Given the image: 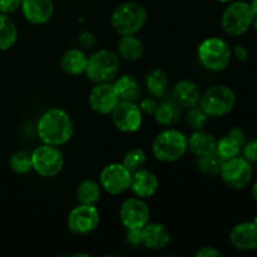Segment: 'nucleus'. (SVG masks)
<instances>
[{
    "mask_svg": "<svg viewBox=\"0 0 257 257\" xmlns=\"http://www.w3.org/2000/svg\"><path fill=\"white\" fill-rule=\"evenodd\" d=\"M37 132L43 143L60 147L72 140L74 135V123L65 109L58 107L49 108L40 115Z\"/></svg>",
    "mask_w": 257,
    "mask_h": 257,
    "instance_id": "1",
    "label": "nucleus"
},
{
    "mask_svg": "<svg viewBox=\"0 0 257 257\" xmlns=\"http://www.w3.org/2000/svg\"><path fill=\"white\" fill-rule=\"evenodd\" d=\"M187 151V136L175 128H167L160 132L152 142V155L160 162H176L181 160Z\"/></svg>",
    "mask_w": 257,
    "mask_h": 257,
    "instance_id": "2",
    "label": "nucleus"
},
{
    "mask_svg": "<svg viewBox=\"0 0 257 257\" xmlns=\"http://www.w3.org/2000/svg\"><path fill=\"white\" fill-rule=\"evenodd\" d=\"M147 10L136 2L118 5L110 15V25L119 35L137 34L147 23Z\"/></svg>",
    "mask_w": 257,
    "mask_h": 257,
    "instance_id": "3",
    "label": "nucleus"
},
{
    "mask_svg": "<svg viewBox=\"0 0 257 257\" xmlns=\"http://www.w3.org/2000/svg\"><path fill=\"white\" fill-rule=\"evenodd\" d=\"M198 60L211 72L225 70L231 63L232 50L227 42L217 37L206 38L198 45Z\"/></svg>",
    "mask_w": 257,
    "mask_h": 257,
    "instance_id": "4",
    "label": "nucleus"
},
{
    "mask_svg": "<svg viewBox=\"0 0 257 257\" xmlns=\"http://www.w3.org/2000/svg\"><path fill=\"white\" fill-rule=\"evenodd\" d=\"M120 62L118 54L109 49H99L88 58L84 74L93 83L112 82L119 72Z\"/></svg>",
    "mask_w": 257,
    "mask_h": 257,
    "instance_id": "5",
    "label": "nucleus"
},
{
    "mask_svg": "<svg viewBox=\"0 0 257 257\" xmlns=\"http://www.w3.org/2000/svg\"><path fill=\"white\" fill-rule=\"evenodd\" d=\"M236 94L230 87L223 84L212 85L201 94L198 105L208 117H223L235 108Z\"/></svg>",
    "mask_w": 257,
    "mask_h": 257,
    "instance_id": "6",
    "label": "nucleus"
},
{
    "mask_svg": "<svg viewBox=\"0 0 257 257\" xmlns=\"http://www.w3.org/2000/svg\"><path fill=\"white\" fill-rule=\"evenodd\" d=\"M255 18L248 3L231 2V4L222 13L221 27L227 35L240 37L252 27Z\"/></svg>",
    "mask_w": 257,
    "mask_h": 257,
    "instance_id": "7",
    "label": "nucleus"
},
{
    "mask_svg": "<svg viewBox=\"0 0 257 257\" xmlns=\"http://www.w3.org/2000/svg\"><path fill=\"white\" fill-rule=\"evenodd\" d=\"M33 171L44 178L55 177L64 167V156L59 147L43 143L32 152Z\"/></svg>",
    "mask_w": 257,
    "mask_h": 257,
    "instance_id": "8",
    "label": "nucleus"
},
{
    "mask_svg": "<svg viewBox=\"0 0 257 257\" xmlns=\"http://www.w3.org/2000/svg\"><path fill=\"white\" fill-rule=\"evenodd\" d=\"M252 166L243 157L230 158L225 161L218 175L227 187L232 190H243L252 180Z\"/></svg>",
    "mask_w": 257,
    "mask_h": 257,
    "instance_id": "9",
    "label": "nucleus"
},
{
    "mask_svg": "<svg viewBox=\"0 0 257 257\" xmlns=\"http://www.w3.org/2000/svg\"><path fill=\"white\" fill-rule=\"evenodd\" d=\"M100 215L94 205L79 203L69 212L67 218L68 228L74 235H88L99 226Z\"/></svg>",
    "mask_w": 257,
    "mask_h": 257,
    "instance_id": "10",
    "label": "nucleus"
},
{
    "mask_svg": "<svg viewBox=\"0 0 257 257\" xmlns=\"http://www.w3.org/2000/svg\"><path fill=\"white\" fill-rule=\"evenodd\" d=\"M132 172L123 163H110L99 173V185L109 195H122L130 190Z\"/></svg>",
    "mask_w": 257,
    "mask_h": 257,
    "instance_id": "11",
    "label": "nucleus"
},
{
    "mask_svg": "<svg viewBox=\"0 0 257 257\" xmlns=\"http://www.w3.org/2000/svg\"><path fill=\"white\" fill-rule=\"evenodd\" d=\"M151 218V211L141 197H131L123 201L119 208V220L125 228H143Z\"/></svg>",
    "mask_w": 257,
    "mask_h": 257,
    "instance_id": "12",
    "label": "nucleus"
},
{
    "mask_svg": "<svg viewBox=\"0 0 257 257\" xmlns=\"http://www.w3.org/2000/svg\"><path fill=\"white\" fill-rule=\"evenodd\" d=\"M110 115L114 127L123 133L137 132L143 122V114L136 102L120 100Z\"/></svg>",
    "mask_w": 257,
    "mask_h": 257,
    "instance_id": "13",
    "label": "nucleus"
},
{
    "mask_svg": "<svg viewBox=\"0 0 257 257\" xmlns=\"http://www.w3.org/2000/svg\"><path fill=\"white\" fill-rule=\"evenodd\" d=\"M90 108L98 114H110L118 103L120 102L119 95L112 82L95 83L88 97Z\"/></svg>",
    "mask_w": 257,
    "mask_h": 257,
    "instance_id": "14",
    "label": "nucleus"
},
{
    "mask_svg": "<svg viewBox=\"0 0 257 257\" xmlns=\"http://www.w3.org/2000/svg\"><path fill=\"white\" fill-rule=\"evenodd\" d=\"M230 242L236 250L253 251L257 248V218L233 226L230 232Z\"/></svg>",
    "mask_w": 257,
    "mask_h": 257,
    "instance_id": "15",
    "label": "nucleus"
},
{
    "mask_svg": "<svg viewBox=\"0 0 257 257\" xmlns=\"http://www.w3.org/2000/svg\"><path fill=\"white\" fill-rule=\"evenodd\" d=\"M20 9L25 20L34 25H43L52 19L54 3L53 0H22Z\"/></svg>",
    "mask_w": 257,
    "mask_h": 257,
    "instance_id": "16",
    "label": "nucleus"
},
{
    "mask_svg": "<svg viewBox=\"0 0 257 257\" xmlns=\"http://www.w3.org/2000/svg\"><path fill=\"white\" fill-rule=\"evenodd\" d=\"M200 87L193 80L181 79L171 89V98L183 109H188L198 105L201 99Z\"/></svg>",
    "mask_w": 257,
    "mask_h": 257,
    "instance_id": "17",
    "label": "nucleus"
},
{
    "mask_svg": "<svg viewBox=\"0 0 257 257\" xmlns=\"http://www.w3.org/2000/svg\"><path fill=\"white\" fill-rule=\"evenodd\" d=\"M170 230L167 226L158 222H148L142 228V246L152 251H160L171 242Z\"/></svg>",
    "mask_w": 257,
    "mask_h": 257,
    "instance_id": "18",
    "label": "nucleus"
},
{
    "mask_svg": "<svg viewBox=\"0 0 257 257\" xmlns=\"http://www.w3.org/2000/svg\"><path fill=\"white\" fill-rule=\"evenodd\" d=\"M158 187H160V182H158L157 176L152 171L142 168L132 173L130 188L137 197L143 198V200L152 197L158 191Z\"/></svg>",
    "mask_w": 257,
    "mask_h": 257,
    "instance_id": "19",
    "label": "nucleus"
},
{
    "mask_svg": "<svg viewBox=\"0 0 257 257\" xmlns=\"http://www.w3.org/2000/svg\"><path fill=\"white\" fill-rule=\"evenodd\" d=\"M246 143L245 133L240 128H231L227 135L217 141V147L216 153L222 158L223 161H227L230 158L236 157L240 155L243 145Z\"/></svg>",
    "mask_w": 257,
    "mask_h": 257,
    "instance_id": "20",
    "label": "nucleus"
},
{
    "mask_svg": "<svg viewBox=\"0 0 257 257\" xmlns=\"http://www.w3.org/2000/svg\"><path fill=\"white\" fill-rule=\"evenodd\" d=\"M153 117L158 124L165 125V127H172L182 119L183 108L178 105L171 97H165L158 103Z\"/></svg>",
    "mask_w": 257,
    "mask_h": 257,
    "instance_id": "21",
    "label": "nucleus"
},
{
    "mask_svg": "<svg viewBox=\"0 0 257 257\" xmlns=\"http://www.w3.org/2000/svg\"><path fill=\"white\" fill-rule=\"evenodd\" d=\"M60 68L63 72L72 77L84 74L88 64V57L84 50L72 48L63 53L59 60Z\"/></svg>",
    "mask_w": 257,
    "mask_h": 257,
    "instance_id": "22",
    "label": "nucleus"
},
{
    "mask_svg": "<svg viewBox=\"0 0 257 257\" xmlns=\"http://www.w3.org/2000/svg\"><path fill=\"white\" fill-rule=\"evenodd\" d=\"M188 138V150L196 157H202V156L211 155L216 152L217 147V140L212 133L207 132L205 130L193 131L192 135Z\"/></svg>",
    "mask_w": 257,
    "mask_h": 257,
    "instance_id": "23",
    "label": "nucleus"
},
{
    "mask_svg": "<svg viewBox=\"0 0 257 257\" xmlns=\"http://www.w3.org/2000/svg\"><path fill=\"white\" fill-rule=\"evenodd\" d=\"M117 49L120 58L128 62H137L145 53V44L136 34L120 35Z\"/></svg>",
    "mask_w": 257,
    "mask_h": 257,
    "instance_id": "24",
    "label": "nucleus"
},
{
    "mask_svg": "<svg viewBox=\"0 0 257 257\" xmlns=\"http://www.w3.org/2000/svg\"><path fill=\"white\" fill-rule=\"evenodd\" d=\"M114 88L120 100L136 102L141 98V88L137 78L131 74H124L114 80Z\"/></svg>",
    "mask_w": 257,
    "mask_h": 257,
    "instance_id": "25",
    "label": "nucleus"
},
{
    "mask_svg": "<svg viewBox=\"0 0 257 257\" xmlns=\"http://www.w3.org/2000/svg\"><path fill=\"white\" fill-rule=\"evenodd\" d=\"M146 87L152 97L162 99L167 97L168 87H170V80L167 74L162 69H152L146 75Z\"/></svg>",
    "mask_w": 257,
    "mask_h": 257,
    "instance_id": "26",
    "label": "nucleus"
},
{
    "mask_svg": "<svg viewBox=\"0 0 257 257\" xmlns=\"http://www.w3.org/2000/svg\"><path fill=\"white\" fill-rule=\"evenodd\" d=\"M17 40V25L9 15L0 13V52H4V50L14 47Z\"/></svg>",
    "mask_w": 257,
    "mask_h": 257,
    "instance_id": "27",
    "label": "nucleus"
},
{
    "mask_svg": "<svg viewBox=\"0 0 257 257\" xmlns=\"http://www.w3.org/2000/svg\"><path fill=\"white\" fill-rule=\"evenodd\" d=\"M102 195L99 182L94 180H84L78 185L77 198L83 205H97Z\"/></svg>",
    "mask_w": 257,
    "mask_h": 257,
    "instance_id": "28",
    "label": "nucleus"
},
{
    "mask_svg": "<svg viewBox=\"0 0 257 257\" xmlns=\"http://www.w3.org/2000/svg\"><path fill=\"white\" fill-rule=\"evenodd\" d=\"M9 166L18 175H25L33 170L32 152L17 151L9 157Z\"/></svg>",
    "mask_w": 257,
    "mask_h": 257,
    "instance_id": "29",
    "label": "nucleus"
},
{
    "mask_svg": "<svg viewBox=\"0 0 257 257\" xmlns=\"http://www.w3.org/2000/svg\"><path fill=\"white\" fill-rule=\"evenodd\" d=\"M223 162H225V161H223L217 153L213 152L211 153V155H206V156H202V157H198L197 167L198 170H200L202 173H205V175L216 176L220 173Z\"/></svg>",
    "mask_w": 257,
    "mask_h": 257,
    "instance_id": "30",
    "label": "nucleus"
},
{
    "mask_svg": "<svg viewBox=\"0 0 257 257\" xmlns=\"http://www.w3.org/2000/svg\"><path fill=\"white\" fill-rule=\"evenodd\" d=\"M122 163L125 168H128L133 173L136 171L145 168L146 163H147V155L142 148H132L125 153Z\"/></svg>",
    "mask_w": 257,
    "mask_h": 257,
    "instance_id": "31",
    "label": "nucleus"
},
{
    "mask_svg": "<svg viewBox=\"0 0 257 257\" xmlns=\"http://www.w3.org/2000/svg\"><path fill=\"white\" fill-rule=\"evenodd\" d=\"M208 115L206 114L205 110L200 107V105H195L192 108H188L187 112L185 114L186 123L188 127L193 131L203 130L206 124L208 123Z\"/></svg>",
    "mask_w": 257,
    "mask_h": 257,
    "instance_id": "32",
    "label": "nucleus"
},
{
    "mask_svg": "<svg viewBox=\"0 0 257 257\" xmlns=\"http://www.w3.org/2000/svg\"><path fill=\"white\" fill-rule=\"evenodd\" d=\"M78 43H79V45L84 50H92L93 48L97 45L98 40L92 32L83 30V32H80L79 35H78Z\"/></svg>",
    "mask_w": 257,
    "mask_h": 257,
    "instance_id": "33",
    "label": "nucleus"
},
{
    "mask_svg": "<svg viewBox=\"0 0 257 257\" xmlns=\"http://www.w3.org/2000/svg\"><path fill=\"white\" fill-rule=\"evenodd\" d=\"M243 158L250 163H257V138L248 141L243 145Z\"/></svg>",
    "mask_w": 257,
    "mask_h": 257,
    "instance_id": "34",
    "label": "nucleus"
},
{
    "mask_svg": "<svg viewBox=\"0 0 257 257\" xmlns=\"http://www.w3.org/2000/svg\"><path fill=\"white\" fill-rule=\"evenodd\" d=\"M22 7V0H0V13L3 14H13L18 12Z\"/></svg>",
    "mask_w": 257,
    "mask_h": 257,
    "instance_id": "35",
    "label": "nucleus"
},
{
    "mask_svg": "<svg viewBox=\"0 0 257 257\" xmlns=\"http://www.w3.org/2000/svg\"><path fill=\"white\" fill-rule=\"evenodd\" d=\"M157 105L158 103L156 102V99H153V98H145V99L141 100L138 107H140L142 114L153 115L155 114L156 109H157Z\"/></svg>",
    "mask_w": 257,
    "mask_h": 257,
    "instance_id": "36",
    "label": "nucleus"
},
{
    "mask_svg": "<svg viewBox=\"0 0 257 257\" xmlns=\"http://www.w3.org/2000/svg\"><path fill=\"white\" fill-rule=\"evenodd\" d=\"M127 242L133 247L142 246V228H128Z\"/></svg>",
    "mask_w": 257,
    "mask_h": 257,
    "instance_id": "37",
    "label": "nucleus"
},
{
    "mask_svg": "<svg viewBox=\"0 0 257 257\" xmlns=\"http://www.w3.org/2000/svg\"><path fill=\"white\" fill-rule=\"evenodd\" d=\"M222 253L217 250L213 246H205V247H201L200 250L196 252L197 257H220Z\"/></svg>",
    "mask_w": 257,
    "mask_h": 257,
    "instance_id": "38",
    "label": "nucleus"
},
{
    "mask_svg": "<svg viewBox=\"0 0 257 257\" xmlns=\"http://www.w3.org/2000/svg\"><path fill=\"white\" fill-rule=\"evenodd\" d=\"M233 54L241 62H243V60H246L248 58L247 49L245 47H242V45H236L235 49H233Z\"/></svg>",
    "mask_w": 257,
    "mask_h": 257,
    "instance_id": "39",
    "label": "nucleus"
},
{
    "mask_svg": "<svg viewBox=\"0 0 257 257\" xmlns=\"http://www.w3.org/2000/svg\"><path fill=\"white\" fill-rule=\"evenodd\" d=\"M250 5H251V9H252L253 14H255V17H257V0H251Z\"/></svg>",
    "mask_w": 257,
    "mask_h": 257,
    "instance_id": "40",
    "label": "nucleus"
},
{
    "mask_svg": "<svg viewBox=\"0 0 257 257\" xmlns=\"http://www.w3.org/2000/svg\"><path fill=\"white\" fill-rule=\"evenodd\" d=\"M252 198L255 200V202L257 203V181H256L255 185H253V187H252Z\"/></svg>",
    "mask_w": 257,
    "mask_h": 257,
    "instance_id": "41",
    "label": "nucleus"
},
{
    "mask_svg": "<svg viewBox=\"0 0 257 257\" xmlns=\"http://www.w3.org/2000/svg\"><path fill=\"white\" fill-rule=\"evenodd\" d=\"M252 27H253V29H255V32L257 33V17L255 18V22H253V25H252Z\"/></svg>",
    "mask_w": 257,
    "mask_h": 257,
    "instance_id": "42",
    "label": "nucleus"
},
{
    "mask_svg": "<svg viewBox=\"0 0 257 257\" xmlns=\"http://www.w3.org/2000/svg\"><path fill=\"white\" fill-rule=\"evenodd\" d=\"M216 2H220V3H231L233 0H216Z\"/></svg>",
    "mask_w": 257,
    "mask_h": 257,
    "instance_id": "43",
    "label": "nucleus"
}]
</instances>
